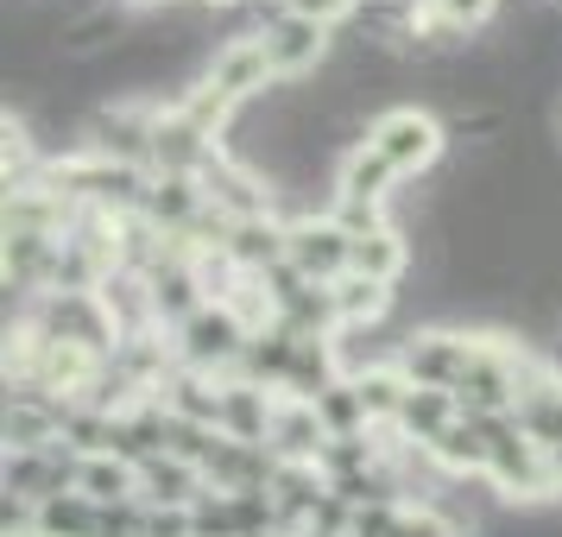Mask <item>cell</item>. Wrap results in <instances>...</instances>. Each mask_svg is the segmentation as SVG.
Segmentation results:
<instances>
[{"mask_svg": "<svg viewBox=\"0 0 562 537\" xmlns=\"http://www.w3.org/2000/svg\"><path fill=\"white\" fill-rule=\"evenodd\" d=\"M77 493H82V500H95V506H127V493H133V468L89 456V461H82V474H77Z\"/></svg>", "mask_w": 562, "mask_h": 537, "instance_id": "obj_5", "label": "cell"}, {"mask_svg": "<svg viewBox=\"0 0 562 537\" xmlns=\"http://www.w3.org/2000/svg\"><path fill=\"white\" fill-rule=\"evenodd\" d=\"M405 266V247H398V234H367V240H355V272L360 279L385 284L392 272Z\"/></svg>", "mask_w": 562, "mask_h": 537, "instance_id": "obj_7", "label": "cell"}, {"mask_svg": "<svg viewBox=\"0 0 562 537\" xmlns=\"http://www.w3.org/2000/svg\"><path fill=\"white\" fill-rule=\"evenodd\" d=\"M341 7H348V0H284V13H304V20H323V26H329Z\"/></svg>", "mask_w": 562, "mask_h": 537, "instance_id": "obj_8", "label": "cell"}, {"mask_svg": "<svg viewBox=\"0 0 562 537\" xmlns=\"http://www.w3.org/2000/svg\"><path fill=\"white\" fill-rule=\"evenodd\" d=\"M367 146H373L398 178H405V171H417V165H430L442 139H436V121H424L417 108H398V114H385L380 127L367 133Z\"/></svg>", "mask_w": 562, "mask_h": 537, "instance_id": "obj_1", "label": "cell"}, {"mask_svg": "<svg viewBox=\"0 0 562 537\" xmlns=\"http://www.w3.org/2000/svg\"><path fill=\"white\" fill-rule=\"evenodd\" d=\"M259 52H266V64L279 77H304V70H316V57H323V20L279 13L272 26L259 32Z\"/></svg>", "mask_w": 562, "mask_h": 537, "instance_id": "obj_2", "label": "cell"}, {"mask_svg": "<svg viewBox=\"0 0 562 537\" xmlns=\"http://www.w3.org/2000/svg\"><path fill=\"white\" fill-rule=\"evenodd\" d=\"M398 430H411L417 443H436L442 430H456L461 424V405H456V392H436V385H411L405 392V405H398V417H392Z\"/></svg>", "mask_w": 562, "mask_h": 537, "instance_id": "obj_4", "label": "cell"}, {"mask_svg": "<svg viewBox=\"0 0 562 537\" xmlns=\"http://www.w3.org/2000/svg\"><path fill=\"white\" fill-rule=\"evenodd\" d=\"M228 355H247V342H240V329H234V316H196L190 323V360H228Z\"/></svg>", "mask_w": 562, "mask_h": 537, "instance_id": "obj_6", "label": "cell"}, {"mask_svg": "<svg viewBox=\"0 0 562 537\" xmlns=\"http://www.w3.org/2000/svg\"><path fill=\"white\" fill-rule=\"evenodd\" d=\"M284 254L304 279H335V272H355V240L335 228V222H304V228L284 234Z\"/></svg>", "mask_w": 562, "mask_h": 537, "instance_id": "obj_3", "label": "cell"}, {"mask_svg": "<svg viewBox=\"0 0 562 537\" xmlns=\"http://www.w3.org/2000/svg\"><path fill=\"white\" fill-rule=\"evenodd\" d=\"M436 7H442V20H449V26H468V20H481L493 0H436Z\"/></svg>", "mask_w": 562, "mask_h": 537, "instance_id": "obj_9", "label": "cell"}]
</instances>
